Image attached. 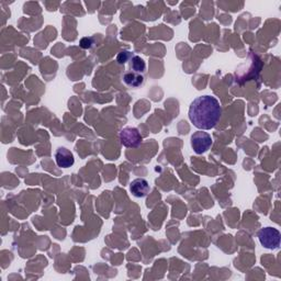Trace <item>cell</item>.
Instances as JSON below:
<instances>
[{"label":"cell","instance_id":"1","mask_svg":"<svg viewBox=\"0 0 281 281\" xmlns=\"http://www.w3.org/2000/svg\"><path fill=\"white\" fill-rule=\"evenodd\" d=\"M222 108L219 100L212 96H201L193 100L189 107V119L199 130H211L221 119Z\"/></svg>","mask_w":281,"mask_h":281},{"label":"cell","instance_id":"2","mask_svg":"<svg viewBox=\"0 0 281 281\" xmlns=\"http://www.w3.org/2000/svg\"><path fill=\"white\" fill-rule=\"evenodd\" d=\"M257 236L259 242H261V244L265 248L276 249L280 246L281 234L275 227H264L259 231Z\"/></svg>","mask_w":281,"mask_h":281},{"label":"cell","instance_id":"3","mask_svg":"<svg viewBox=\"0 0 281 281\" xmlns=\"http://www.w3.org/2000/svg\"><path fill=\"white\" fill-rule=\"evenodd\" d=\"M120 142L127 148H136L142 144V135L136 127H124L119 134Z\"/></svg>","mask_w":281,"mask_h":281},{"label":"cell","instance_id":"4","mask_svg":"<svg viewBox=\"0 0 281 281\" xmlns=\"http://www.w3.org/2000/svg\"><path fill=\"white\" fill-rule=\"evenodd\" d=\"M190 143L194 153L203 154L212 146V138L209 133L199 131L191 135Z\"/></svg>","mask_w":281,"mask_h":281},{"label":"cell","instance_id":"5","mask_svg":"<svg viewBox=\"0 0 281 281\" xmlns=\"http://www.w3.org/2000/svg\"><path fill=\"white\" fill-rule=\"evenodd\" d=\"M55 162L59 167L69 168L74 165L75 158L73 153L66 147H59L55 152Z\"/></svg>","mask_w":281,"mask_h":281},{"label":"cell","instance_id":"6","mask_svg":"<svg viewBox=\"0 0 281 281\" xmlns=\"http://www.w3.org/2000/svg\"><path fill=\"white\" fill-rule=\"evenodd\" d=\"M130 191L136 198H144L146 197L150 191V187L146 179L144 178H136L130 185Z\"/></svg>","mask_w":281,"mask_h":281},{"label":"cell","instance_id":"7","mask_svg":"<svg viewBox=\"0 0 281 281\" xmlns=\"http://www.w3.org/2000/svg\"><path fill=\"white\" fill-rule=\"evenodd\" d=\"M123 82L129 87L138 88L144 83V77L140 73H135V71H127L123 76Z\"/></svg>","mask_w":281,"mask_h":281},{"label":"cell","instance_id":"8","mask_svg":"<svg viewBox=\"0 0 281 281\" xmlns=\"http://www.w3.org/2000/svg\"><path fill=\"white\" fill-rule=\"evenodd\" d=\"M130 67H131L132 71H135V73H140L142 74L143 71H145L146 65L145 62H144L143 59H141L140 56L134 55L131 59V63H130Z\"/></svg>","mask_w":281,"mask_h":281},{"label":"cell","instance_id":"9","mask_svg":"<svg viewBox=\"0 0 281 281\" xmlns=\"http://www.w3.org/2000/svg\"><path fill=\"white\" fill-rule=\"evenodd\" d=\"M134 55L131 53V52H127V51H123L118 54V57H117V61L119 64H124L126 63L129 60H131L132 57Z\"/></svg>","mask_w":281,"mask_h":281},{"label":"cell","instance_id":"10","mask_svg":"<svg viewBox=\"0 0 281 281\" xmlns=\"http://www.w3.org/2000/svg\"><path fill=\"white\" fill-rule=\"evenodd\" d=\"M93 44V41L91 38H84L81 41V46L83 48H90Z\"/></svg>","mask_w":281,"mask_h":281}]
</instances>
